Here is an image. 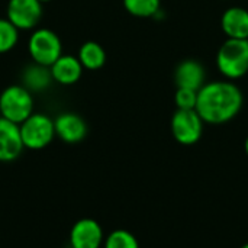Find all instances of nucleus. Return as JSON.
Listing matches in <instances>:
<instances>
[{"label": "nucleus", "mask_w": 248, "mask_h": 248, "mask_svg": "<svg viewBox=\"0 0 248 248\" xmlns=\"http://www.w3.org/2000/svg\"><path fill=\"white\" fill-rule=\"evenodd\" d=\"M52 83H54V80H52L49 67L32 62L22 70L20 84L23 87H26L33 94L44 93L45 90H48L51 87Z\"/></svg>", "instance_id": "obj_14"}, {"label": "nucleus", "mask_w": 248, "mask_h": 248, "mask_svg": "<svg viewBox=\"0 0 248 248\" xmlns=\"http://www.w3.org/2000/svg\"><path fill=\"white\" fill-rule=\"evenodd\" d=\"M196 103H198V92L196 90L177 87V90L174 93V105L177 106V109H185V110L196 109Z\"/></svg>", "instance_id": "obj_19"}, {"label": "nucleus", "mask_w": 248, "mask_h": 248, "mask_svg": "<svg viewBox=\"0 0 248 248\" xmlns=\"http://www.w3.org/2000/svg\"><path fill=\"white\" fill-rule=\"evenodd\" d=\"M77 58L81 62L84 70L96 71L100 70L106 62V52L99 42L87 41L84 42L77 52Z\"/></svg>", "instance_id": "obj_15"}, {"label": "nucleus", "mask_w": 248, "mask_h": 248, "mask_svg": "<svg viewBox=\"0 0 248 248\" xmlns=\"http://www.w3.org/2000/svg\"><path fill=\"white\" fill-rule=\"evenodd\" d=\"M244 151H246V154H247L248 157V137L246 138V141H244Z\"/></svg>", "instance_id": "obj_20"}, {"label": "nucleus", "mask_w": 248, "mask_h": 248, "mask_svg": "<svg viewBox=\"0 0 248 248\" xmlns=\"http://www.w3.org/2000/svg\"><path fill=\"white\" fill-rule=\"evenodd\" d=\"M205 122L195 109H177L171 116L170 128L173 138L182 145H195L203 135Z\"/></svg>", "instance_id": "obj_6"}, {"label": "nucleus", "mask_w": 248, "mask_h": 248, "mask_svg": "<svg viewBox=\"0 0 248 248\" xmlns=\"http://www.w3.org/2000/svg\"><path fill=\"white\" fill-rule=\"evenodd\" d=\"M217 68L225 80L243 78L248 73V39L227 38L217 52Z\"/></svg>", "instance_id": "obj_2"}, {"label": "nucleus", "mask_w": 248, "mask_h": 248, "mask_svg": "<svg viewBox=\"0 0 248 248\" xmlns=\"http://www.w3.org/2000/svg\"><path fill=\"white\" fill-rule=\"evenodd\" d=\"M205 78H206L205 67L193 58L183 60L182 62H179V65L174 70V83L177 87L182 89H190L199 92V89L206 83Z\"/></svg>", "instance_id": "obj_12"}, {"label": "nucleus", "mask_w": 248, "mask_h": 248, "mask_svg": "<svg viewBox=\"0 0 248 248\" xmlns=\"http://www.w3.org/2000/svg\"><path fill=\"white\" fill-rule=\"evenodd\" d=\"M26 49L32 62L51 67L62 55V42L52 29L36 28L28 38Z\"/></svg>", "instance_id": "obj_4"}, {"label": "nucleus", "mask_w": 248, "mask_h": 248, "mask_svg": "<svg viewBox=\"0 0 248 248\" xmlns=\"http://www.w3.org/2000/svg\"><path fill=\"white\" fill-rule=\"evenodd\" d=\"M55 137L65 144H78L87 135L86 121L74 112H62L54 118Z\"/></svg>", "instance_id": "obj_9"}, {"label": "nucleus", "mask_w": 248, "mask_h": 248, "mask_svg": "<svg viewBox=\"0 0 248 248\" xmlns=\"http://www.w3.org/2000/svg\"><path fill=\"white\" fill-rule=\"evenodd\" d=\"M240 248H248V243H246V244H244L243 247H240Z\"/></svg>", "instance_id": "obj_22"}, {"label": "nucleus", "mask_w": 248, "mask_h": 248, "mask_svg": "<svg viewBox=\"0 0 248 248\" xmlns=\"http://www.w3.org/2000/svg\"><path fill=\"white\" fill-rule=\"evenodd\" d=\"M19 32L7 17H0V55L15 49L19 42Z\"/></svg>", "instance_id": "obj_17"}, {"label": "nucleus", "mask_w": 248, "mask_h": 248, "mask_svg": "<svg viewBox=\"0 0 248 248\" xmlns=\"http://www.w3.org/2000/svg\"><path fill=\"white\" fill-rule=\"evenodd\" d=\"M23 150L19 125L0 116V163L15 161Z\"/></svg>", "instance_id": "obj_10"}, {"label": "nucleus", "mask_w": 248, "mask_h": 248, "mask_svg": "<svg viewBox=\"0 0 248 248\" xmlns=\"http://www.w3.org/2000/svg\"><path fill=\"white\" fill-rule=\"evenodd\" d=\"M221 28L227 38L248 39V10L240 6L228 7L221 16Z\"/></svg>", "instance_id": "obj_13"}, {"label": "nucleus", "mask_w": 248, "mask_h": 248, "mask_svg": "<svg viewBox=\"0 0 248 248\" xmlns=\"http://www.w3.org/2000/svg\"><path fill=\"white\" fill-rule=\"evenodd\" d=\"M243 105L244 94L234 81L215 80L199 89L195 110L205 124L224 125L238 116Z\"/></svg>", "instance_id": "obj_1"}, {"label": "nucleus", "mask_w": 248, "mask_h": 248, "mask_svg": "<svg viewBox=\"0 0 248 248\" xmlns=\"http://www.w3.org/2000/svg\"><path fill=\"white\" fill-rule=\"evenodd\" d=\"M35 112V97L22 84H10L0 93V116L20 125Z\"/></svg>", "instance_id": "obj_3"}, {"label": "nucleus", "mask_w": 248, "mask_h": 248, "mask_svg": "<svg viewBox=\"0 0 248 248\" xmlns=\"http://www.w3.org/2000/svg\"><path fill=\"white\" fill-rule=\"evenodd\" d=\"M51 76L54 83L61 86H73L80 81L83 76V65L78 61L77 55L62 54L51 67Z\"/></svg>", "instance_id": "obj_11"}, {"label": "nucleus", "mask_w": 248, "mask_h": 248, "mask_svg": "<svg viewBox=\"0 0 248 248\" xmlns=\"http://www.w3.org/2000/svg\"><path fill=\"white\" fill-rule=\"evenodd\" d=\"M103 248H140L137 237L126 230H115L105 237Z\"/></svg>", "instance_id": "obj_18"}, {"label": "nucleus", "mask_w": 248, "mask_h": 248, "mask_svg": "<svg viewBox=\"0 0 248 248\" xmlns=\"http://www.w3.org/2000/svg\"><path fill=\"white\" fill-rule=\"evenodd\" d=\"M42 4H45V3H51V1H54V0H39Z\"/></svg>", "instance_id": "obj_21"}, {"label": "nucleus", "mask_w": 248, "mask_h": 248, "mask_svg": "<svg viewBox=\"0 0 248 248\" xmlns=\"http://www.w3.org/2000/svg\"><path fill=\"white\" fill-rule=\"evenodd\" d=\"M44 15V4L39 0H9L6 17L19 31H33Z\"/></svg>", "instance_id": "obj_7"}, {"label": "nucleus", "mask_w": 248, "mask_h": 248, "mask_svg": "<svg viewBox=\"0 0 248 248\" xmlns=\"http://www.w3.org/2000/svg\"><path fill=\"white\" fill-rule=\"evenodd\" d=\"M19 128L23 147L31 151L44 150L55 140L54 119L46 113L33 112L19 125Z\"/></svg>", "instance_id": "obj_5"}, {"label": "nucleus", "mask_w": 248, "mask_h": 248, "mask_svg": "<svg viewBox=\"0 0 248 248\" xmlns=\"http://www.w3.org/2000/svg\"><path fill=\"white\" fill-rule=\"evenodd\" d=\"M105 237L103 228L96 219L83 218L71 227L68 241L71 248H102Z\"/></svg>", "instance_id": "obj_8"}, {"label": "nucleus", "mask_w": 248, "mask_h": 248, "mask_svg": "<svg viewBox=\"0 0 248 248\" xmlns=\"http://www.w3.org/2000/svg\"><path fill=\"white\" fill-rule=\"evenodd\" d=\"M125 10L135 17H155L161 10V0H122Z\"/></svg>", "instance_id": "obj_16"}]
</instances>
